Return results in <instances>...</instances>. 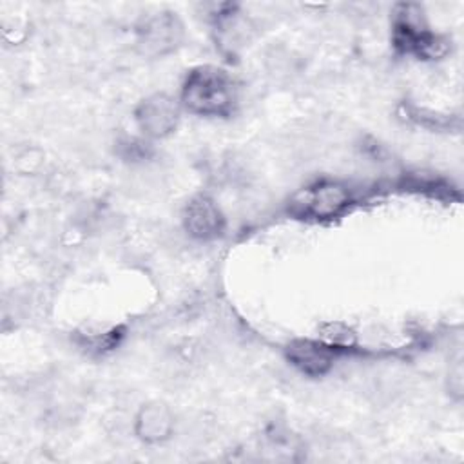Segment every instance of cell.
Returning <instances> with one entry per match:
<instances>
[{
    "label": "cell",
    "instance_id": "cell-1",
    "mask_svg": "<svg viewBox=\"0 0 464 464\" xmlns=\"http://www.w3.org/2000/svg\"><path fill=\"white\" fill-rule=\"evenodd\" d=\"M181 103L194 114L227 116L236 103L234 80L221 67L198 65L183 82Z\"/></svg>",
    "mask_w": 464,
    "mask_h": 464
},
{
    "label": "cell",
    "instance_id": "cell-2",
    "mask_svg": "<svg viewBox=\"0 0 464 464\" xmlns=\"http://www.w3.org/2000/svg\"><path fill=\"white\" fill-rule=\"evenodd\" d=\"M392 38L399 51L419 58H439L448 51V42L430 31L422 7L399 4L393 11Z\"/></svg>",
    "mask_w": 464,
    "mask_h": 464
},
{
    "label": "cell",
    "instance_id": "cell-3",
    "mask_svg": "<svg viewBox=\"0 0 464 464\" xmlns=\"http://www.w3.org/2000/svg\"><path fill=\"white\" fill-rule=\"evenodd\" d=\"M350 203L348 190L334 181H321L299 192L292 201V212L308 219L337 218Z\"/></svg>",
    "mask_w": 464,
    "mask_h": 464
},
{
    "label": "cell",
    "instance_id": "cell-4",
    "mask_svg": "<svg viewBox=\"0 0 464 464\" xmlns=\"http://www.w3.org/2000/svg\"><path fill=\"white\" fill-rule=\"evenodd\" d=\"M181 36L183 25L174 13L150 14L136 29V44L147 56H161L172 51Z\"/></svg>",
    "mask_w": 464,
    "mask_h": 464
},
{
    "label": "cell",
    "instance_id": "cell-5",
    "mask_svg": "<svg viewBox=\"0 0 464 464\" xmlns=\"http://www.w3.org/2000/svg\"><path fill=\"white\" fill-rule=\"evenodd\" d=\"M179 120L178 102L165 94L156 92L145 98L136 109V123L140 130L149 138H165L169 136Z\"/></svg>",
    "mask_w": 464,
    "mask_h": 464
},
{
    "label": "cell",
    "instance_id": "cell-6",
    "mask_svg": "<svg viewBox=\"0 0 464 464\" xmlns=\"http://www.w3.org/2000/svg\"><path fill=\"white\" fill-rule=\"evenodd\" d=\"M187 232L198 239H214L225 228V218L212 198L199 194L192 198L183 212Z\"/></svg>",
    "mask_w": 464,
    "mask_h": 464
},
{
    "label": "cell",
    "instance_id": "cell-7",
    "mask_svg": "<svg viewBox=\"0 0 464 464\" xmlns=\"http://www.w3.org/2000/svg\"><path fill=\"white\" fill-rule=\"evenodd\" d=\"M337 352H339L337 348H334L323 341L297 339L288 344L286 357L303 373L317 377V375L326 373L332 368Z\"/></svg>",
    "mask_w": 464,
    "mask_h": 464
},
{
    "label": "cell",
    "instance_id": "cell-8",
    "mask_svg": "<svg viewBox=\"0 0 464 464\" xmlns=\"http://www.w3.org/2000/svg\"><path fill=\"white\" fill-rule=\"evenodd\" d=\"M172 415L167 406L152 402L140 410L136 417V433L145 442L165 440L172 431Z\"/></svg>",
    "mask_w": 464,
    "mask_h": 464
},
{
    "label": "cell",
    "instance_id": "cell-9",
    "mask_svg": "<svg viewBox=\"0 0 464 464\" xmlns=\"http://www.w3.org/2000/svg\"><path fill=\"white\" fill-rule=\"evenodd\" d=\"M321 341L337 350H343L353 344V332L343 323H328L321 328Z\"/></svg>",
    "mask_w": 464,
    "mask_h": 464
},
{
    "label": "cell",
    "instance_id": "cell-10",
    "mask_svg": "<svg viewBox=\"0 0 464 464\" xmlns=\"http://www.w3.org/2000/svg\"><path fill=\"white\" fill-rule=\"evenodd\" d=\"M121 330L120 328H112L109 332H103V334H92V335H85L83 337V346H87L89 352H96V353H102V352H107V350H112L120 337H121Z\"/></svg>",
    "mask_w": 464,
    "mask_h": 464
}]
</instances>
